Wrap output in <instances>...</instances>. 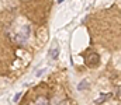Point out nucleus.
<instances>
[{
  "instance_id": "nucleus-1",
  "label": "nucleus",
  "mask_w": 121,
  "mask_h": 105,
  "mask_svg": "<svg viewBox=\"0 0 121 105\" xmlns=\"http://www.w3.org/2000/svg\"><path fill=\"white\" fill-rule=\"evenodd\" d=\"M99 60H100V56H99L97 53H94V52L89 53V55L85 58V63H86V66H89V67H96V65H99Z\"/></svg>"
},
{
  "instance_id": "nucleus-2",
  "label": "nucleus",
  "mask_w": 121,
  "mask_h": 105,
  "mask_svg": "<svg viewBox=\"0 0 121 105\" xmlns=\"http://www.w3.org/2000/svg\"><path fill=\"white\" fill-rule=\"evenodd\" d=\"M28 36H30V25H24L23 32L17 34V36H16V41H17V42H24Z\"/></svg>"
},
{
  "instance_id": "nucleus-3",
  "label": "nucleus",
  "mask_w": 121,
  "mask_h": 105,
  "mask_svg": "<svg viewBox=\"0 0 121 105\" xmlns=\"http://www.w3.org/2000/svg\"><path fill=\"white\" fill-rule=\"evenodd\" d=\"M49 56H51V59H54V60L58 59V56H59V46H58L56 43H54L52 48L49 49Z\"/></svg>"
},
{
  "instance_id": "nucleus-4",
  "label": "nucleus",
  "mask_w": 121,
  "mask_h": 105,
  "mask_svg": "<svg viewBox=\"0 0 121 105\" xmlns=\"http://www.w3.org/2000/svg\"><path fill=\"white\" fill-rule=\"evenodd\" d=\"M110 97H111V94H101V95H100V97L96 100V104H97V105L103 104V102H104V101H107Z\"/></svg>"
},
{
  "instance_id": "nucleus-5",
  "label": "nucleus",
  "mask_w": 121,
  "mask_h": 105,
  "mask_svg": "<svg viewBox=\"0 0 121 105\" xmlns=\"http://www.w3.org/2000/svg\"><path fill=\"white\" fill-rule=\"evenodd\" d=\"M37 105H48V101H47V98H44V97H41V98H38L37 100Z\"/></svg>"
},
{
  "instance_id": "nucleus-6",
  "label": "nucleus",
  "mask_w": 121,
  "mask_h": 105,
  "mask_svg": "<svg viewBox=\"0 0 121 105\" xmlns=\"http://www.w3.org/2000/svg\"><path fill=\"white\" fill-rule=\"evenodd\" d=\"M87 86H89V83H87L86 80H83V81H82V83L78 86V90H80V91H82V90H83V88H86Z\"/></svg>"
},
{
  "instance_id": "nucleus-7",
  "label": "nucleus",
  "mask_w": 121,
  "mask_h": 105,
  "mask_svg": "<svg viewBox=\"0 0 121 105\" xmlns=\"http://www.w3.org/2000/svg\"><path fill=\"white\" fill-rule=\"evenodd\" d=\"M20 98H21V93H17V94L14 95V98H13V101H14V102H18V100H20Z\"/></svg>"
},
{
  "instance_id": "nucleus-8",
  "label": "nucleus",
  "mask_w": 121,
  "mask_h": 105,
  "mask_svg": "<svg viewBox=\"0 0 121 105\" xmlns=\"http://www.w3.org/2000/svg\"><path fill=\"white\" fill-rule=\"evenodd\" d=\"M116 95H117L118 98H121V87L118 88V90H117V93H116Z\"/></svg>"
},
{
  "instance_id": "nucleus-9",
  "label": "nucleus",
  "mask_w": 121,
  "mask_h": 105,
  "mask_svg": "<svg viewBox=\"0 0 121 105\" xmlns=\"http://www.w3.org/2000/svg\"><path fill=\"white\" fill-rule=\"evenodd\" d=\"M62 1H63V0H58V3H62Z\"/></svg>"
}]
</instances>
